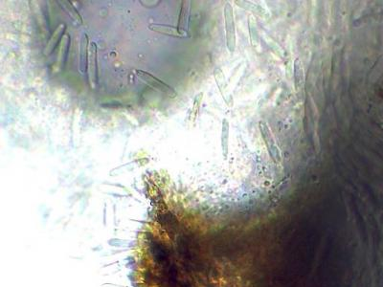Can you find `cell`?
<instances>
[{"label": "cell", "mask_w": 383, "mask_h": 287, "mask_svg": "<svg viewBox=\"0 0 383 287\" xmlns=\"http://www.w3.org/2000/svg\"><path fill=\"white\" fill-rule=\"evenodd\" d=\"M89 79L91 86L95 87L99 81V70H98V56H97V45L95 43H90L89 57Z\"/></svg>", "instance_id": "2"}, {"label": "cell", "mask_w": 383, "mask_h": 287, "mask_svg": "<svg viewBox=\"0 0 383 287\" xmlns=\"http://www.w3.org/2000/svg\"><path fill=\"white\" fill-rule=\"evenodd\" d=\"M89 37L84 34L81 40L80 55H79V71L82 74H87L89 70Z\"/></svg>", "instance_id": "3"}, {"label": "cell", "mask_w": 383, "mask_h": 287, "mask_svg": "<svg viewBox=\"0 0 383 287\" xmlns=\"http://www.w3.org/2000/svg\"><path fill=\"white\" fill-rule=\"evenodd\" d=\"M70 46H71V38H70L69 35H65L64 38L61 41V43H60V47H59V53H58V57H57V61H56L57 67L61 68L65 64V62L67 60L68 54H69Z\"/></svg>", "instance_id": "5"}, {"label": "cell", "mask_w": 383, "mask_h": 287, "mask_svg": "<svg viewBox=\"0 0 383 287\" xmlns=\"http://www.w3.org/2000/svg\"><path fill=\"white\" fill-rule=\"evenodd\" d=\"M135 73H136L137 77L143 83H145L147 86L151 87V88H154L158 91H161L162 93L166 94L170 98H176V96L177 95V91L172 86L165 84L164 82L157 79L155 76H152L149 73L142 71V70H136Z\"/></svg>", "instance_id": "1"}, {"label": "cell", "mask_w": 383, "mask_h": 287, "mask_svg": "<svg viewBox=\"0 0 383 287\" xmlns=\"http://www.w3.org/2000/svg\"><path fill=\"white\" fill-rule=\"evenodd\" d=\"M62 5L63 7L65 8V10L67 11V13L70 14L74 19L78 20L80 23H83V17L82 15L80 14V13L78 12V10L74 7L72 5V3L70 1H62Z\"/></svg>", "instance_id": "8"}, {"label": "cell", "mask_w": 383, "mask_h": 287, "mask_svg": "<svg viewBox=\"0 0 383 287\" xmlns=\"http://www.w3.org/2000/svg\"><path fill=\"white\" fill-rule=\"evenodd\" d=\"M65 30H66V25L65 24H60V25H59V27L55 30V32L53 33V35L51 36V38L49 39L48 43L46 44V47H45V51H44L45 55L49 56L50 54H52L54 52L56 47L59 45V43L64 38Z\"/></svg>", "instance_id": "4"}, {"label": "cell", "mask_w": 383, "mask_h": 287, "mask_svg": "<svg viewBox=\"0 0 383 287\" xmlns=\"http://www.w3.org/2000/svg\"><path fill=\"white\" fill-rule=\"evenodd\" d=\"M148 29L151 31H154L156 33L167 35L170 37H176V38H183L184 35L178 30V28L173 27L168 24H160V23H151L148 25Z\"/></svg>", "instance_id": "6"}, {"label": "cell", "mask_w": 383, "mask_h": 287, "mask_svg": "<svg viewBox=\"0 0 383 287\" xmlns=\"http://www.w3.org/2000/svg\"><path fill=\"white\" fill-rule=\"evenodd\" d=\"M188 2H184L182 5V9L179 14V20H178V30L180 28L187 30L188 28V21H189V14H190V5L187 4Z\"/></svg>", "instance_id": "7"}, {"label": "cell", "mask_w": 383, "mask_h": 287, "mask_svg": "<svg viewBox=\"0 0 383 287\" xmlns=\"http://www.w3.org/2000/svg\"><path fill=\"white\" fill-rule=\"evenodd\" d=\"M201 100H202V93H200V94H199L198 96H196V98L194 99L193 106H192V108L191 117H190L191 120L192 119L194 120V119L196 118L197 113H198V111H199V107H200Z\"/></svg>", "instance_id": "9"}]
</instances>
